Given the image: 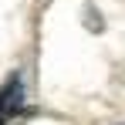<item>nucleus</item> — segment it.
<instances>
[{
	"label": "nucleus",
	"mask_w": 125,
	"mask_h": 125,
	"mask_svg": "<svg viewBox=\"0 0 125 125\" xmlns=\"http://www.w3.org/2000/svg\"><path fill=\"white\" fill-rule=\"evenodd\" d=\"M21 102H24V88H21V81H10L3 91H0V118H3V115H10V112H17V108H21Z\"/></svg>",
	"instance_id": "f257e3e1"
},
{
	"label": "nucleus",
	"mask_w": 125,
	"mask_h": 125,
	"mask_svg": "<svg viewBox=\"0 0 125 125\" xmlns=\"http://www.w3.org/2000/svg\"><path fill=\"white\" fill-rule=\"evenodd\" d=\"M0 125H3V118H0Z\"/></svg>",
	"instance_id": "f03ea898"
}]
</instances>
